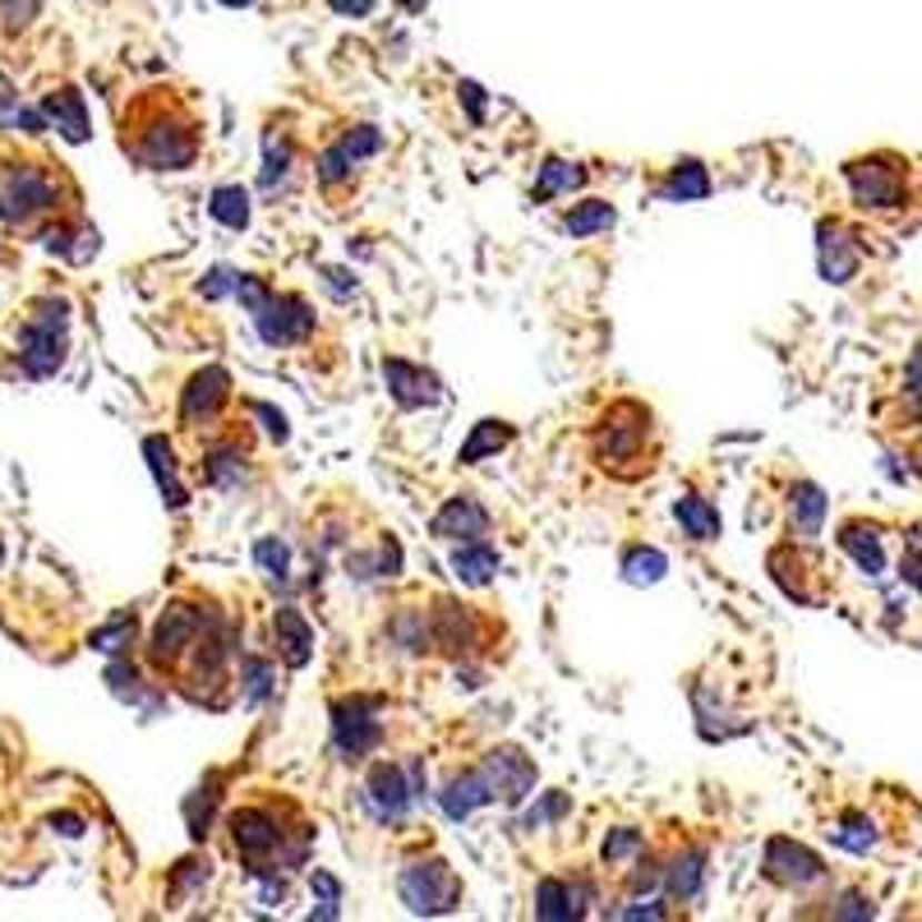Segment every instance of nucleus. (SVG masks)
Masks as SVG:
<instances>
[{"label":"nucleus","instance_id":"79ce46f5","mask_svg":"<svg viewBox=\"0 0 922 922\" xmlns=\"http://www.w3.org/2000/svg\"><path fill=\"white\" fill-rule=\"evenodd\" d=\"M134 632H139V623H134V613H116V619L107 623V628H98L92 632V651H107V655H120L126 645L134 641Z\"/></svg>","mask_w":922,"mask_h":922},{"label":"nucleus","instance_id":"a211bd4d","mask_svg":"<svg viewBox=\"0 0 922 922\" xmlns=\"http://www.w3.org/2000/svg\"><path fill=\"white\" fill-rule=\"evenodd\" d=\"M272 651L287 669H304L314 660V628L304 623V613L282 604L272 613Z\"/></svg>","mask_w":922,"mask_h":922},{"label":"nucleus","instance_id":"a18cd8bd","mask_svg":"<svg viewBox=\"0 0 922 922\" xmlns=\"http://www.w3.org/2000/svg\"><path fill=\"white\" fill-rule=\"evenodd\" d=\"M254 559H259V568L268 572V577H277V581H287V563H291V549L282 544V540H259L254 544Z\"/></svg>","mask_w":922,"mask_h":922},{"label":"nucleus","instance_id":"3c124183","mask_svg":"<svg viewBox=\"0 0 922 922\" xmlns=\"http://www.w3.org/2000/svg\"><path fill=\"white\" fill-rule=\"evenodd\" d=\"M563 812H568V798H563V793H549V798H544V803H540V808H531L527 825H531V830H535V825H549V821H559Z\"/></svg>","mask_w":922,"mask_h":922},{"label":"nucleus","instance_id":"8fccbe9b","mask_svg":"<svg viewBox=\"0 0 922 922\" xmlns=\"http://www.w3.org/2000/svg\"><path fill=\"white\" fill-rule=\"evenodd\" d=\"M107 679H111V688H116L120 696L139 701V692H143V688H139V669H134V664H111V673H107Z\"/></svg>","mask_w":922,"mask_h":922},{"label":"nucleus","instance_id":"6e6d98bb","mask_svg":"<svg viewBox=\"0 0 922 922\" xmlns=\"http://www.w3.org/2000/svg\"><path fill=\"white\" fill-rule=\"evenodd\" d=\"M328 6L337 14H347V19H364L369 10H374V0H328Z\"/></svg>","mask_w":922,"mask_h":922},{"label":"nucleus","instance_id":"f257e3e1","mask_svg":"<svg viewBox=\"0 0 922 922\" xmlns=\"http://www.w3.org/2000/svg\"><path fill=\"white\" fill-rule=\"evenodd\" d=\"M120 148L143 171H190L203 152V120L176 88H143L120 116Z\"/></svg>","mask_w":922,"mask_h":922},{"label":"nucleus","instance_id":"aec40b11","mask_svg":"<svg viewBox=\"0 0 922 922\" xmlns=\"http://www.w3.org/2000/svg\"><path fill=\"white\" fill-rule=\"evenodd\" d=\"M489 512H484V503L480 499H471V494H457V499H448L443 508H439V517L429 521V531H434V540H484L489 535Z\"/></svg>","mask_w":922,"mask_h":922},{"label":"nucleus","instance_id":"f704fd0d","mask_svg":"<svg viewBox=\"0 0 922 922\" xmlns=\"http://www.w3.org/2000/svg\"><path fill=\"white\" fill-rule=\"evenodd\" d=\"M613 222H619V212H613V203H604V199H581V203H572L563 212V231L568 235H600Z\"/></svg>","mask_w":922,"mask_h":922},{"label":"nucleus","instance_id":"13d9d810","mask_svg":"<svg viewBox=\"0 0 922 922\" xmlns=\"http://www.w3.org/2000/svg\"><path fill=\"white\" fill-rule=\"evenodd\" d=\"M397 6H402L407 14H424V6H429V0H397Z\"/></svg>","mask_w":922,"mask_h":922},{"label":"nucleus","instance_id":"6e6552de","mask_svg":"<svg viewBox=\"0 0 922 922\" xmlns=\"http://www.w3.org/2000/svg\"><path fill=\"white\" fill-rule=\"evenodd\" d=\"M397 895L411 913L439 918L452 913L461 904V876L443 863V858H411V863L397 872Z\"/></svg>","mask_w":922,"mask_h":922},{"label":"nucleus","instance_id":"473e14b6","mask_svg":"<svg viewBox=\"0 0 922 922\" xmlns=\"http://www.w3.org/2000/svg\"><path fill=\"white\" fill-rule=\"evenodd\" d=\"M517 439V429L508 424V420H480L475 429H471V439L461 443V452H457V461L461 467H475V461H484V457H494V452H503L508 443Z\"/></svg>","mask_w":922,"mask_h":922},{"label":"nucleus","instance_id":"9d476101","mask_svg":"<svg viewBox=\"0 0 922 922\" xmlns=\"http://www.w3.org/2000/svg\"><path fill=\"white\" fill-rule=\"evenodd\" d=\"M429 628H434V651L448 660H471L484 645V619L471 604L448 600V595L434 600V609H429Z\"/></svg>","mask_w":922,"mask_h":922},{"label":"nucleus","instance_id":"5fc2aeb1","mask_svg":"<svg viewBox=\"0 0 922 922\" xmlns=\"http://www.w3.org/2000/svg\"><path fill=\"white\" fill-rule=\"evenodd\" d=\"M203 881H208V863L199 868V863H194V858H190V863H180V872H176V885H184V890H194V885H203Z\"/></svg>","mask_w":922,"mask_h":922},{"label":"nucleus","instance_id":"b1692460","mask_svg":"<svg viewBox=\"0 0 922 922\" xmlns=\"http://www.w3.org/2000/svg\"><path fill=\"white\" fill-rule=\"evenodd\" d=\"M42 116L70 143H83L88 139V107H83V92L79 88H51L47 98H42Z\"/></svg>","mask_w":922,"mask_h":922},{"label":"nucleus","instance_id":"20e7f679","mask_svg":"<svg viewBox=\"0 0 922 922\" xmlns=\"http://www.w3.org/2000/svg\"><path fill=\"white\" fill-rule=\"evenodd\" d=\"M60 208V176L47 162H14L0 180V222L33 227Z\"/></svg>","mask_w":922,"mask_h":922},{"label":"nucleus","instance_id":"de8ad7c7","mask_svg":"<svg viewBox=\"0 0 922 922\" xmlns=\"http://www.w3.org/2000/svg\"><path fill=\"white\" fill-rule=\"evenodd\" d=\"M268 295H272V287L263 282V277H254V272H240V282H235V300L244 304V310L254 314V310H259V304H263Z\"/></svg>","mask_w":922,"mask_h":922},{"label":"nucleus","instance_id":"39448f33","mask_svg":"<svg viewBox=\"0 0 922 922\" xmlns=\"http://www.w3.org/2000/svg\"><path fill=\"white\" fill-rule=\"evenodd\" d=\"M70 300H42L33 314H28L23 332H19V364L23 374L33 379H51L60 364H66V347H70Z\"/></svg>","mask_w":922,"mask_h":922},{"label":"nucleus","instance_id":"2eb2a0df","mask_svg":"<svg viewBox=\"0 0 922 922\" xmlns=\"http://www.w3.org/2000/svg\"><path fill=\"white\" fill-rule=\"evenodd\" d=\"M383 379H388V392L392 402L402 411H420V407H439L443 402V388L439 379L429 374L420 364H407V360H383Z\"/></svg>","mask_w":922,"mask_h":922},{"label":"nucleus","instance_id":"c9c22d12","mask_svg":"<svg viewBox=\"0 0 922 922\" xmlns=\"http://www.w3.org/2000/svg\"><path fill=\"white\" fill-rule=\"evenodd\" d=\"M208 212L212 222H222L227 231H244L250 227V190H240V184H218L208 199Z\"/></svg>","mask_w":922,"mask_h":922},{"label":"nucleus","instance_id":"a19ab883","mask_svg":"<svg viewBox=\"0 0 922 922\" xmlns=\"http://www.w3.org/2000/svg\"><path fill=\"white\" fill-rule=\"evenodd\" d=\"M240 692H244V701H250V705L268 701V692H272V660L244 655L240 660Z\"/></svg>","mask_w":922,"mask_h":922},{"label":"nucleus","instance_id":"f8f14e48","mask_svg":"<svg viewBox=\"0 0 922 922\" xmlns=\"http://www.w3.org/2000/svg\"><path fill=\"white\" fill-rule=\"evenodd\" d=\"M761 872L765 881H775L784 890H808V885H821L825 881V863L798 840H765V853H761Z\"/></svg>","mask_w":922,"mask_h":922},{"label":"nucleus","instance_id":"e433bc0d","mask_svg":"<svg viewBox=\"0 0 922 922\" xmlns=\"http://www.w3.org/2000/svg\"><path fill=\"white\" fill-rule=\"evenodd\" d=\"M587 184V171H581L577 162H559V158H549L544 167H540V180H535V190H531V199H559V194H572V190H581Z\"/></svg>","mask_w":922,"mask_h":922},{"label":"nucleus","instance_id":"c03bdc74","mask_svg":"<svg viewBox=\"0 0 922 922\" xmlns=\"http://www.w3.org/2000/svg\"><path fill=\"white\" fill-rule=\"evenodd\" d=\"M0 130H23V134H42V130H47V120H42L38 111H28V107H19L14 98H6V92H0Z\"/></svg>","mask_w":922,"mask_h":922},{"label":"nucleus","instance_id":"ea45409f","mask_svg":"<svg viewBox=\"0 0 922 922\" xmlns=\"http://www.w3.org/2000/svg\"><path fill=\"white\" fill-rule=\"evenodd\" d=\"M669 568V559L660 549H628L623 553V577L632 581V587H645V581H660Z\"/></svg>","mask_w":922,"mask_h":922},{"label":"nucleus","instance_id":"412c9836","mask_svg":"<svg viewBox=\"0 0 922 922\" xmlns=\"http://www.w3.org/2000/svg\"><path fill=\"white\" fill-rule=\"evenodd\" d=\"M595 900L591 881H563V876H544L535 885V918H581L587 904Z\"/></svg>","mask_w":922,"mask_h":922},{"label":"nucleus","instance_id":"603ef678","mask_svg":"<svg viewBox=\"0 0 922 922\" xmlns=\"http://www.w3.org/2000/svg\"><path fill=\"white\" fill-rule=\"evenodd\" d=\"M457 92H461V102H467V111H471V120H475V126H484V88L467 79V83H461Z\"/></svg>","mask_w":922,"mask_h":922},{"label":"nucleus","instance_id":"f3484780","mask_svg":"<svg viewBox=\"0 0 922 922\" xmlns=\"http://www.w3.org/2000/svg\"><path fill=\"white\" fill-rule=\"evenodd\" d=\"M250 480V439L227 434L203 448V484L212 489H235Z\"/></svg>","mask_w":922,"mask_h":922},{"label":"nucleus","instance_id":"ddd939ff","mask_svg":"<svg viewBox=\"0 0 922 922\" xmlns=\"http://www.w3.org/2000/svg\"><path fill=\"white\" fill-rule=\"evenodd\" d=\"M227 407H231V374H227L222 364H208L180 392V424L208 429V424L222 420Z\"/></svg>","mask_w":922,"mask_h":922},{"label":"nucleus","instance_id":"7ed1b4c3","mask_svg":"<svg viewBox=\"0 0 922 922\" xmlns=\"http://www.w3.org/2000/svg\"><path fill=\"white\" fill-rule=\"evenodd\" d=\"M591 457L613 480H641L655 471V411L632 397L609 402L591 424Z\"/></svg>","mask_w":922,"mask_h":922},{"label":"nucleus","instance_id":"864d4df0","mask_svg":"<svg viewBox=\"0 0 922 922\" xmlns=\"http://www.w3.org/2000/svg\"><path fill=\"white\" fill-rule=\"evenodd\" d=\"M830 918H872V904L863 895H844L840 909H830Z\"/></svg>","mask_w":922,"mask_h":922},{"label":"nucleus","instance_id":"c85d7f7f","mask_svg":"<svg viewBox=\"0 0 922 922\" xmlns=\"http://www.w3.org/2000/svg\"><path fill=\"white\" fill-rule=\"evenodd\" d=\"M705 194H711V176H705V167H701L696 158L673 162L669 176L660 180V199H664V203H696V199H705Z\"/></svg>","mask_w":922,"mask_h":922},{"label":"nucleus","instance_id":"1a4fd4ad","mask_svg":"<svg viewBox=\"0 0 922 922\" xmlns=\"http://www.w3.org/2000/svg\"><path fill=\"white\" fill-rule=\"evenodd\" d=\"M332 743L342 752V761H364L383 743V720H379V701L351 696V701H332Z\"/></svg>","mask_w":922,"mask_h":922},{"label":"nucleus","instance_id":"37998d69","mask_svg":"<svg viewBox=\"0 0 922 922\" xmlns=\"http://www.w3.org/2000/svg\"><path fill=\"white\" fill-rule=\"evenodd\" d=\"M645 849V835L641 830H632V825H619L613 835L604 840V868H623L628 858H637Z\"/></svg>","mask_w":922,"mask_h":922},{"label":"nucleus","instance_id":"4be33fe9","mask_svg":"<svg viewBox=\"0 0 922 922\" xmlns=\"http://www.w3.org/2000/svg\"><path fill=\"white\" fill-rule=\"evenodd\" d=\"M701 885H705V849L701 844H683L673 858H664V890L673 904L701 900Z\"/></svg>","mask_w":922,"mask_h":922},{"label":"nucleus","instance_id":"4d7b16f0","mask_svg":"<svg viewBox=\"0 0 922 922\" xmlns=\"http://www.w3.org/2000/svg\"><path fill=\"white\" fill-rule=\"evenodd\" d=\"M314 890L323 895V904H342V885H337L328 872H314Z\"/></svg>","mask_w":922,"mask_h":922},{"label":"nucleus","instance_id":"7c9ffc66","mask_svg":"<svg viewBox=\"0 0 922 922\" xmlns=\"http://www.w3.org/2000/svg\"><path fill=\"white\" fill-rule=\"evenodd\" d=\"M673 517H679L683 535H692L696 544H711V540H720V508H715L711 499H701V494H683L679 503H673Z\"/></svg>","mask_w":922,"mask_h":922},{"label":"nucleus","instance_id":"5701e85b","mask_svg":"<svg viewBox=\"0 0 922 922\" xmlns=\"http://www.w3.org/2000/svg\"><path fill=\"white\" fill-rule=\"evenodd\" d=\"M821 521H825V494L812 480H793V489H789V535L798 544H812L821 535Z\"/></svg>","mask_w":922,"mask_h":922},{"label":"nucleus","instance_id":"dca6fc26","mask_svg":"<svg viewBox=\"0 0 922 922\" xmlns=\"http://www.w3.org/2000/svg\"><path fill=\"white\" fill-rule=\"evenodd\" d=\"M816 259H821V277L825 282H853L858 277V263H863V254H858V244H853V231L844 222H821L816 227Z\"/></svg>","mask_w":922,"mask_h":922},{"label":"nucleus","instance_id":"49530a36","mask_svg":"<svg viewBox=\"0 0 922 922\" xmlns=\"http://www.w3.org/2000/svg\"><path fill=\"white\" fill-rule=\"evenodd\" d=\"M342 143H347V152L355 162H364V158H374V152L383 148V134L374 130V126H351L347 134H342Z\"/></svg>","mask_w":922,"mask_h":922},{"label":"nucleus","instance_id":"bf43d9fd","mask_svg":"<svg viewBox=\"0 0 922 922\" xmlns=\"http://www.w3.org/2000/svg\"><path fill=\"white\" fill-rule=\"evenodd\" d=\"M218 6H227V10H244V6H250V0H218Z\"/></svg>","mask_w":922,"mask_h":922},{"label":"nucleus","instance_id":"bb28decb","mask_svg":"<svg viewBox=\"0 0 922 922\" xmlns=\"http://www.w3.org/2000/svg\"><path fill=\"white\" fill-rule=\"evenodd\" d=\"M295 171V143L287 130H268L263 134V176H259V190L263 194H277L287 190V180Z\"/></svg>","mask_w":922,"mask_h":922},{"label":"nucleus","instance_id":"423d86ee","mask_svg":"<svg viewBox=\"0 0 922 922\" xmlns=\"http://www.w3.org/2000/svg\"><path fill=\"white\" fill-rule=\"evenodd\" d=\"M849 194L863 212H900L909 203V162L895 152H872L844 167Z\"/></svg>","mask_w":922,"mask_h":922},{"label":"nucleus","instance_id":"9b49d317","mask_svg":"<svg viewBox=\"0 0 922 922\" xmlns=\"http://www.w3.org/2000/svg\"><path fill=\"white\" fill-rule=\"evenodd\" d=\"M254 328L268 347H300L314 337V310L291 291H272L254 310Z\"/></svg>","mask_w":922,"mask_h":922},{"label":"nucleus","instance_id":"09e8293b","mask_svg":"<svg viewBox=\"0 0 922 922\" xmlns=\"http://www.w3.org/2000/svg\"><path fill=\"white\" fill-rule=\"evenodd\" d=\"M235 282H240V272H231V268H212V272H208V282L199 287V295H203V300H222V295L235 291Z\"/></svg>","mask_w":922,"mask_h":922},{"label":"nucleus","instance_id":"c756f323","mask_svg":"<svg viewBox=\"0 0 922 922\" xmlns=\"http://www.w3.org/2000/svg\"><path fill=\"white\" fill-rule=\"evenodd\" d=\"M840 549H844L849 559L863 568L868 577H881V572H885V553H881V531H876V527H863V521H844Z\"/></svg>","mask_w":922,"mask_h":922},{"label":"nucleus","instance_id":"58836bf2","mask_svg":"<svg viewBox=\"0 0 922 922\" xmlns=\"http://www.w3.org/2000/svg\"><path fill=\"white\" fill-rule=\"evenodd\" d=\"M830 840H835L840 849H849V853H868V849L876 844L872 821H868V816H858V812H849V816H840L835 825H830Z\"/></svg>","mask_w":922,"mask_h":922},{"label":"nucleus","instance_id":"0eeeda50","mask_svg":"<svg viewBox=\"0 0 922 922\" xmlns=\"http://www.w3.org/2000/svg\"><path fill=\"white\" fill-rule=\"evenodd\" d=\"M212 609L208 600H176V604H167V613L158 619V628L148 632V664L162 673H176L180 669V660L190 655V645L199 641V632L212 623Z\"/></svg>","mask_w":922,"mask_h":922},{"label":"nucleus","instance_id":"6ab92c4d","mask_svg":"<svg viewBox=\"0 0 922 922\" xmlns=\"http://www.w3.org/2000/svg\"><path fill=\"white\" fill-rule=\"evenodd\" d=\"M364 793H369V808H374L379 821H402L407 808H411V798H415L411 780L402 775V765H388V761H379L374 771H369Z\"/></svg>","mask_w":922,"mask_h":922},{"label":"nucleus","instance_id":"4c0bfd02","mask_svg":"<svg viewBox=\"0 0 922 922\" xmlns=\"http://www.w3.org/2000/svg\"><path fill=\"white\" fill-rule=\"evenodd\" d=\"M660 885H664V858H655V853H637V858H632V868H628L623 890L641 900V895H655Z\"/></svg>","mask_w":922,"mask_h":922},{"label":"nucleus","instance_id":"393cba45","mask_svg":"<svg viewBox=\"0 0 922 922\" xmlns=\"http://www.w3.org/2000/svg\"><path fill=\"white\" fill-rule=\"evenodd\" d=\"M484 803H494V793H489L484 771H461V775H452V780L443 784V812H448L452 821L475 816Z\"/></svg>","mask_w":922,"mask_h":922},{"label":"nucleus","instance_id":"2f4dec72","mask_svg":"<svg viewBox=\"0 0 922 922\" xmlns=\"http://www.w3.org/2000/svg\"><path fill=\"white\" fill-rule=\"evenodd\" d=\"M143 457H148V467H152V475H158V489H162V499L171 503V508H184L190 503V489L180 484V475H176V457H171V448H167V439H143Z\"/></svg>","mask_w":922,"mask_h":922},{"label":"nucleus","instance_id":"4468645a","mask_svg":"<svg viewBox=\"0 0 922 922\" xmlns=\"http://www.w3.org/2000/svg\"><path fill=\"white\" fill-rule=\"evenodd\" d=\"M480 771L489 780L494 803H503V808H521L531 798V789H535V761L521 748H494L480 761Z\"/></svg>","mask_w":922,"mask_h":922},{"label":"nucleus","instance_id":"f03ea898","mask_svg":"<svg viewBox=\"0 0 922 922\" xmlns=\"http://www.w3.org/2000/svg\"><path fill=\"white\" fill-rule=\"evenodd\" d=\"M231 830V849L250 876L263 872H295L310 863L314 849V825L304 821V812L291 803V798H254V803H240L227 816Z\"/></svg>","mask_w":922,"mask_h":922},{"label":"nucleus","instance_id":"a878e982","mask_svg":"<svg viewBox=\"0 0 922 922\" xmlns=\"http://www.w3.org/2000/svg\"><path fill=\"white\" fill-rule=\"evenodd\" d=\"M388 641L397 645L402 655H424L434 651V628H429V613L415 609V604H402L388 619Z\"/></svg>","mask_w":922,"mask_h":922},{"label":"nucleus","instance_id":"72a5a7b5","mask_svg":"<svg viewBox=\"0 0 922 922\" xmlns=\"http://www.w3.org/2000/svg\"><path fill=\"white\" fill-rule=\"evenodd\" d=\"M314 176H319V184H323V194H342V190H351V184H355V158L347 152L342 139L328 143V148L319 152Z\"/></svg>","mask_w":922,"mask_h":922},{"label":"nucleus","instance_id":"cd10ccee","mask_svg":"<svg viewBox=\"0 0 922 922\" xmlns=\"http://www.w3.org/2000/svg\"><path fill=\"white\" fill-rule=\"evenodd\" d=\"M452 572L467 581V587H489L499 572V553L489 540H461L457 553H452Z\"/></svg>","mask_w":922,"mask_h":922}]
</instances>
